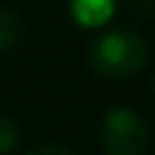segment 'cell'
Returning <instances> with one entry per match:
<instances>
[{"label":"cell","instance_id":"1","mask_svg":"<svg viewBox=\"0 0 155 155\" xmlns=\"http://www.w3.org/2000/svg\"><path fill=\"white\" fill-rule=\"evenodd\" d=\"M150 49L134 30H109L87 46V65L101 79H131L144 71Z\"/></svg>","mask_w":155,"mask_h":155},{"label":"cell","instance_id":"2","mask_svg":"<svg viewBox=\"0 0 155 155\" xmlns=\"http://www.w3.org/2000/svg\"><path fill=\"white\" fill-rule=\"evenodd\" d=\"M98 147L104 155H144L150 147V128L131 106H112L98 123Z\"/></svg>","mask_w":155,"mask_h":155},{"label":"cell","instance_id":"3","mask_svg":"<svg viewBox=\"0 0 155 155\" xmlns=\"http://www.w3.org/2000/svg\"><path fill=\"white\" fill-rule=\"evenodd\" d=\"M114 0H71V16L82 27H104L114 16Z\"/></svg>","mask_w":155,"mask_h":155},{"label":"cell","instance_id":"4","mask_svg":"<svg viewBox=\"0 0 155 155\" xmlns=\"http://www.w3.org/2000/svg\"><path fill=\"white\" fill-rule=\"evenodd\" d=\"M22 38H25V27H22L19 16L0 5V54L16 49L22 44Z\"/></svg>","mask_w":155,"mask_h":155},{"label":"cell","instance_id":"5","mask_svg":"<svg viewBox=\"0 0 155 155\" xmlns=\"http://www.w3.org/2000/svg\"><path fill=\"white\" fill-rule=\"evenodd\" d=\"M16 144H19V125L8 114H0V155H11Z\"/></svg>","mask_w":155,"mask_h":155},{"label":"cell","instance_id":"6","mask_svg":"<svg viewBox=\"0 0 155 155\" xmlns=\"http://www.w3.org/2000/svg\"><path fill=\"white\" fill-rule=\"evenodd\" d=\"M128 8L136 19H155V0H128Z\"/></svg>","mask_w":155,"mask_h":155},{"label":"cell","instance_id":"7","mask_svg":"<svg viewBox=\"0 0 155 155\" xmlns=\"http://www.w3.org/2000/svg\"><path fill=\"white\" fill-rule=\"evenodd\" d=\"M25 155H74V153L68 147H63V144H35Z\"/></svg>","mask_w":155,"mask_h":155},{"label":"cell","instance_id":"8","mask_svg":"<svg viewBox=\"0 0 155 155\" xmlns=\"http://www.w3.org/2000/svg\"><path fill=\"white\" fill-rule=\"evenodd\" d=\"M150 87H153V93H155V74H153V79H150Z\"/></svg>","mask_w":155,"mask_h":155}]
</instances>
